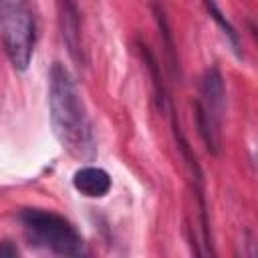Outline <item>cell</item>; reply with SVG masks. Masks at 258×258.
<instances>
[{
  "label": "cell",
  "mask_w": 258,
  "mask_h": 258,
  "mask_svg": "<svg viewBox=\"0 0 258 258\" xmlns=\"http://www.w3.org/2000/svg\"><path fill=\"white\" fill-rule=\"evenodd\" d=\"M50 123L62 149L77 159H93L97 153L93 125L79 95L77 83L64 64L54 62L48 75Z\"/></svg>",
  "instance_id": "6da1fadb"
},
{
  "label": "cell",
  "mask_w": 258,
  "mask_h": 258,
  "mask_svg": "<svg viewBox=\"0 0 258 258\" xmlns=\"http://www.w3.org/2000/svg\"><path fill=\"white\" fill-rule=\"evenodd\" d=\"M0 38L10 64L26 71L36 46V18L30 0H0Z\"/></svg>",
  "instance_id": "7a4b0ae2"
},
{
  "label": "cell",
  "mask_w": 258,
  "mask_h": 258,
  "mask_svg": "<svg viewBox=\"0 0 258 258\" xmlns=\"http://www.w3.org/2000/svg\"><path fill=\"white\" fill-rule=\"evenodd\" d=\"M20 222L32 244L42 246L58 256L85 254L83 236L60 214L40 208H26L20 212Z\"/></svg>",
  "instance_id": "3957f363"
},
{
  "label": "cell",
  "mask_w": 258,
  "mask_h": 258,
  "mask_svg": "<svg viewBox=\"0 0 258 258\" xmlns=\"http://www.w3.org/2000/svg\"><path fill=\"white\" fill-rule=\"evenodd\" d=\"M226 105V87L218 67H208L202 75L200 97L196 101V121L208 151L220 153V127Z\"/></svg>",
  "instance_id": "277c9868"
},
{
  "label": "cell",
  "mask_w": 258,
  "mask_h": 258,
  "mask_svg": "<svg viewBox=\"0 0 258 258\" xmlns=\"http://www.w3.org/2000/svg\"><path fill=\"white\" fill-rule=\"evenodd\" d=\"M58 8V20L64 44L69 48V54L73 60L83 62V40H81V12L77 6V0H56Z\"/></svg>",
  "instance_id": "5b68a950"
},
{
  "label": "cell",
  "mask_w": 258,
  "mask_h": 258,
  "mask_svg": "<svg viewBox=\"0 0 258 258\" xmlns=\"http://www.w3.org/2000/svg\"><path fill=\"white\" fill-rule=\"evenodd\" d=\"M111 185H113L111 175L97 165H85L73 173V187L87 198H103L109 194Z\"/></svg>",
  "instance_id": "8992f818"
},
{
  "label": "cell",
  "mask_w": 258,
  "mask_h": 258,
  "mask_svg": "<svg viewBox=\"0 0 258 258\" xmlns=\"http://www.w3.org/2000/svg\"><path fill=\"white\" fill-rule=\"evenodd\" d=\"M204 6H206V10H208V14H210V18L218 24V28L222 30V34L226 36V40L230 42V46H232V50L238 54V56H242V44H240V34L236 32V28L232 26V22L224 16V12L220 10V6H218V2L216 0H204Z\"/></svg>",
  "instance_id": "52a82bcc"
},
{
  "label": "cell",
  "mask_w": 258,
  "mask_h": 258,
  "mask_svg": "<svg viewBox=\"0 0 258 258\" xmlns=\"http://www.w3.org/2000/svg\"><path fill=\"white\" fill-rule=\"evenodd\" d=\"M153 14H155V20H157V26H159V36H161V44H163L165 54H167V60H169V69H171V73L175 75V67L179 69V62H177V58H175L173 36H171L169 22H167V16H165L163 6H161V4H153Z\"/></svg>",
  "instance_id": "ba28073f"
},
{
  "label": "cell",
  "mask_w": 258,
  "mask_h": 258,
  "mask_svg": "<svg viewBox=\"0 0 258 258\" xmlns=\"http://www.w3.org/2000/svg\"><path fill=\"white\" fill-rule=\"evenodd\" d=\"M18 254V248L12 244V242H0V258H10V256H16Z\"/></svg>",
  "instance_id": "9c48e42d"
}]
</instances>
